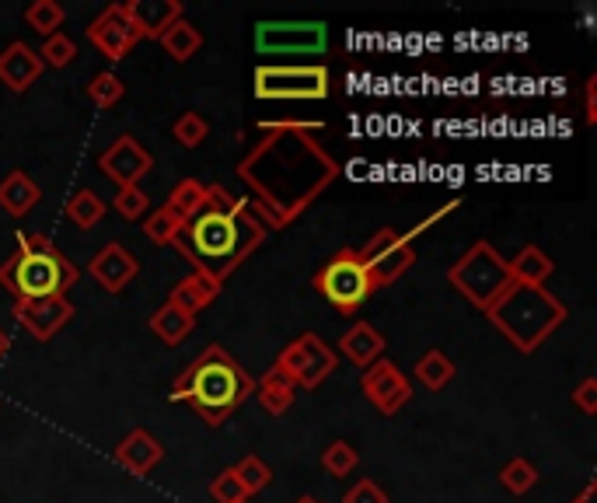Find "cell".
<instances>
[{"label": "cell", "instance_id": "1", "mask_svg": "<svg viewBox=\"0 0 597 503\" xmlns=\"http://www.w3.org/2000/svg\"><path fill=\"white\" fill-rule=\"evenodd\" d=\"M266 133L238 161V179L248 185V210L266 231H284L339 179V161L311 133L322 122H259Z\"/></svg>", "mask_w": 597, "mask_h": 503}, {"label": "cell", "instance_id": "2", "mask_svg": "<svg viewBox=\"0 0 597 503\" xmlns=\"http://www.w3.org/2000/svg\"><path fill=\"white\" fill-rule=\"evenodd\" d=\"M263 242L266 227L252 217L248 203L238 200L231 210H203L200 217L189 221L175 248L196 266V272L224 283L234 269L252 259V252H259Z\"/></svg>", "mask_w": 597, "mask_h": 503}, {"label": "cell", "instance_id": "3", "mask_svg": "<svg viewBox=\"0 0 597 503\" xmlns=\"http://www.w3.org/2000/svg\"><path fill=\"white\" fill-rule=\"evenodd\" d=\"M252 392L255 382L248 377V371L221 343H213L175 377L172 403H189L210 430H217L227 424L234 409L245 406Z\"/></svg>", "mask_w": 597, "mask_h": 503}, {"label": "cell", "instance_id": "4", "mask_svg": "<svg viewBox=\"0 0 597 503\" xmlns=\"http://www.w3.org/2000/svg\"><path fill=\"white\" fill-rule=\"evenodd\" d=\"M486 319L518 353H535L566 319L569 308L545 287H510Z\"/></svg>", "mask_w": 597, "mask_h": 503}, {"label": "cell", "instance_id": "5", "mask_svg": "<svg viewBox=\"0 0 597 503\" xmlns=\"http://www.w3.org/2000/svg\"><path fill=\"white\" fill-rule=\"evenodd\" d=\"M461 206V196L447 200L444 206H437L430 217L419 221L416 227L409 231H395V227H381L377 235H371V242L364 248H356V259L364 266L367 280H371V290H385L392 287L395 280H402L405 272L413 269L416 263V252H413V242L423 235V231H430L437 221H444L447 214H455Z\"/></svg>", "mask_w": 597, "mask_h": 503}, {"label": "cell", "instance_id": "6", "mask_svg": "<svg viewBox=\"0 0 597 503\" xmlns=\"http://www.w3.org/2000/svg\"><path fill=\"white\" fill-rule=\"evenodd\" d=\"M447 283H451L461 298L472 308H479L482 314L493 308L510 287H514L507 259L500 256L493 242H476L472 248H468L465 256L447 269Z\"/></svg>", "mask_w": 597, "mask_h": 503}, {"label": "cell", "instance_id": "7", "mask_svg": "<svg viewBox=\"0 0 597 503\" xmlns=\"http://www.w3.org/2000/svg\"><path fill=\"white\" fill-rule=\"evenodd\" d=\"M81 280L77 266L53 252V256H21L11 252L8 263H0V287L18 298H50V293H67Z\"/></svg>", "mask_w": 597, "mask_h": 503}, {"label": "cell", "instance_id": "8", "mask_svg": "<svg viewBox=\"0 0 597 503\" xmlns=\"http://www.w3.org/2000/svg\"><path fill=\"white\" fill-rule=\"evenodd\" d=\"M255 98L263 101H322L329 98L332 84H329V71L322 63H305V67H276V63H266V67L255 71Z\"/></svg>", "mask_w": 597, "mask_h": 503}, {"label": "cell", "instance_id": "9", "mask_svg": "<svg viewBox=\"0 0 597 503\" xmlns=\"http://www.w3.org/2000/svg\"><path fill=\"white\" fill-rule=\"evenodd\" d=\"M315 287L322 290V298L339 311V314H353L356 308H364L371 298V280L364 266L356 259V248H343L326 263V269L315 277Z\"/></svg>", "mask_w": 597, "mask_h": 503}, {"label": "cell", "instance_id": "10", "mask_svg": "<svg viewBox=\"0 0 597 503\" xmlns=\"http://www.w3.org/2000/svg\"><path fill=\"white\" fill-rule=\"evenodd\" d=\"M255 50L266 56H322L329 50L326 21H259Z\"/></svg>", "mask_w": 597, "mask_h": 503}, {"label": "cell", "instance_id": "11", "mask_svg": "<svg viewBox=\"0 0 597 503\" xmlns=\"http://www.w3.org/2000/svg\"><path fill=\"white\" fill-rule=\"evenodd\" d=\"M273 367L284 371L297 388L315 392L339 367V356L326 340H318L315 332H305V335H297L290 346L280 350Z\"/></svg>", "mask_w": 597, "mask_h": 503}, {"label": "cell", "instance_id": "12", "mask_svg": "<svg viewBox=\"0 0 597 503\" xmlns=\"http://www.w3.org/2000/svg\"><path fill=\"white\" fill-rule=\"evenodd\" d=\"M360 388H364V398L381 416L402 413V406H409L413 398V382L392 361H385V356L360 374Z\"/></svg>", "mask_w": 597, "mask_h": 503}, {"label": "cell", "instance_id": "13", "mask_svg": "<svg viewBox=\"0 0 597 503\" xmlns=\"http://www.w3.org/2000/svg\"><path fill=\"white\" fill-rule=\"evenodd\" d=\"M14 319L25 325L35 343H50L53 335L74 319V304L67 293H50V298H18Z\"/></svg>", "mask_w": 597, "mask_h": 503}, {"label": "cell", "instance_id": "14", "mask_svg": "<svg viewBox=\"0 0 597 503\" xmlns=\"http://www.w3.org/2000/svg\"><path fill=\"white\" fill-rule=\"evenodd\" d=\"M98 168L105 179L116 182V189H122V185H140V179L154 168V158L151 151H143L137 137L122 133L98 154Z\"/></svg>", "mask_w": 597, "mask_h": 503}, {"label": "cell", "instance_id": "15", "mask_svg": "<svg viewBox=\"0 0 597 503\" xmlns=\"http://www.w3.org/2000/svg\"><path fill=\"white\" fill-rule=\"evenodd\" d=\"M84 35H88L92 46L109 60V63H119L122 56H130V50L140 42V35L134 32L130 18H126L122 4H109L105 8L88 29H84Z\"/></svg>", "mask_w": 597, "mask_h": 503}, {"label": "cell", "instance_id": "16", "mask_svg": "<svg viewBox=\"0 0 597 503\" xmlns=\"http://www.w3.org/2000/svg\"><path fill=\"white\" fill-rule=\"evenodd\" d=\"M88 272L92 277L109 290V293H122L126 287H130L137 280V272H140V263L130 248H126L122 242H109V245H102L92 263H88Z\"/></svg>", "mask_w": 597, "mask_h": 503}, {"label": "cell", "instance_id": "17", "mask_svg": "<svg viewBox=\"0 0 597 503\" xmlns=\"http://www.w3.org/2000/svg\"><path fill=\"white\" fill-rule=\"evenodd\" d=\"M116 461H119V465L130 472V475L143 479V475H151V472L161 465V461H164V445H161V440H158L151 430L137 427V430H130V434L119 440Z\"/></svg>", "mask_w": 597, "mask_h": 503}, {"label": "cell", "instance_id": "18", "mask_svg": "<svg viewBox=\"0 0 597 503\" xmlns=\"http://www.w3.org/2000/svg\"><path fill=\"white\" fill-rule=\"evenodd\" d=\"M122 11L140 39H161L182 18L179 0H130V4H122Z\"/></svg>", "mask_w": 597, "mask_h": 503}, {"label": "cell", "instance_id": "19", "mask_svg": "<svg viewBox=\"0 0 597 503\" xmlns=\"http://www.w3.org/2000/svg\"><path fill=\"white\" fill-rule=\"evenodd\" d=\"M42 60L29 46V42H11V46L0 53V84L14 95H25L32 84L42 77Z\"/></svg>", "mask_w": 597, "mask_h": 503}, {"label": "cell", "instance_id": "20", "mask_svg": "<svg viewBox=\"0 0 597 503\" xmlns=\"http://www.w3.org/2000/svg\"><path fill=\"white\" fill-rule=\"evenodd\" d=\"M385 346H388V340L371 322H353L343 340H339V353H343L347 361L360 371L377 364L381 356H385Z\"/></svg>", "mask_w": 597, "mask_h": 503}, {"label": "cell", "instance_id": "21", "mask_svg": "<svg viewBox=\"0 0 597 503\" xmlns=\"http://www.w3.org/2000/svg\"><path fill=\"white\" fill-rule=\"evenodd\" d=\"M221 290H224V283L206 277V272H193V277H185V280H179L172 287V293H168V304H175L179 311L193 314V319H196L203 308H210L213 301L221 298Z\"/></svg>", "mask_w": 597, "mask_h": 503}, {"label": "cell", "instance_id": "22", "mask_svg": "<svg viewBox=\"0 0 597 503\" xmlns=\"http://www.w3.org/2000/svg\"><path fill=\"white\" fill-rule=\"evenodd\" d=\"M507 269L518 287H545V280L556 272V263L539 245H524L514 256V263H507Z\"/></svg>", "mask_w": 597, "mask_h": 503}, {"label": "cell", "instance_id": "23", "mask_svg": "<svg viewBox=\"0 0 597 503\" xmlns=\"http://www.w3.org/2000/svg\"><path fill=\"white\" fill-rule=\"evenodd\" d=\"M39 200H42V189L25 172H21V168H14V172L0 182V210H4V214L14 217V221L25 217Z\"/></svg>", "mask_w": 597, "mask_h": 503}, {"label": "cell", "instance_id": "24", "mask_svg": "<svg viewBox=\"0 0 597 503\" xmlns=\"http://www.w3.org/2000/svg\"><path fill=\"white\" fill-rule=\"evenodd\" d=\"M255 398H259V406L269 413V416H284L290 406H294V398H297V385L290 382V377L284 371H276L269 367L263 374V382H255Z\"/></svg>", "mask_w": 597, "mask_h": 503}, {"label": "cell", "instance_id": "25", "mask_svg": "<svg viewBox=\"0 0 597 503\" xmlns=\"http://www.w3.org/2000/svg\"><path fill=\"white\" fill-rule=\"evenodd\" d=\"M164 210L172 214L182 227L193 221V217H200L203 210H206V185L203 182H196V179H182L172 193H168V200H164Z\"/></svg>", "mask_w": 597, "mask_h": 503}, {"label": "cell", "instance_id": "26", "mask_svg": "<svg viewBox=\"0 0 597 503\" xmlns=\"http://www.w3.org/2000/svg\"><path fill=\"white\" fill-rule=\"evenodd\" d=\"M193 329H196V319H193V314L179 311L175 304H168V301L151 314V332L158 335V340H161L164 346H179V343H185L189 335H193Z\"/></svg>", "mask_w": 597, "mask_h": 503}, {"label": "cell", "instance_id": "27", "mask_svg": "<svg viewBox=\"0 0 597 503\" xmlns=\"http://www.w3.org/2000/svg\"><path fill=\"white\" fill-rule=\"evenodd\" d=\"M413 377L426 392H440V388L451 385L455 364H451V356H447L444 350H426L416 361V367H413Z\"/></svg>", "mask_w": 597, "mask_h": 503}, {"label": "cell", "instance_id": "28", "mask_svg": "<svg viewBox=\"0 0 597 503\" xmlns=\"http://www.w3.org/2000/svg\"><path fill=\"white\" fill-rule=\"evenodd\" d=\"M161 46H164V53L172 56V60H179V63H185V60H193L196 53H200V46H203V35H200V29L193 25V21H185V18H179L172 29H168L161 39Z\"/></svg>", "mask_w": 597, "mask_h": 503}, {"label": "cell", "instance_id": "29", "mask_svg": "<svg viewBox=\"0 0 597 503\" xmlns=\"http://www.w3.org/2000/svg\"><path fill=\"white\" fill-rule=\"evenodd\" d=\"M105 210H109V206H105V200L95 193V189H77V193L71 196V203H67V217L81 231H92V227L102 224Z\"/></svg>", "mask_w": 597, "mask_h": 503}, {"label": "cell", "instance_id": "30", "mask_svg": "<svg viewBox=\"0 0 597 503\" xmlns=\"http://www.w3.org/2000/svg\"><path fill=\"white\" fill-rule=\"evenodd\" d=\"M500 486L507 493H514V496H524L539 486V469L531 465L527 458H514V461H507V465L500 469Z\"/></svg>", "mask_w": 597, "mask_h": 503}, {"label": "cell", "instance_id": "31", "mask_svg": "<svg viewBox=\"0 0 597 503\" xmlns=\"http://www.w3.org/2000/svg\"><path fill=\"white\" fill-rule=\"evenodd\" d=\"M143 235H147V242H154V245H175L179 242V235H182V224L168 214L164 206H158V210H151V214L143 217Z\"/></svg>", "mask_w": 597, "mask_h": 503}, {"label": "cell", "instance_id": "32", "mask_svg": "<svg viewBox=\"0 0 597 503\" xmlns=\"http://www.w3.org/2000/svg\"><path fill=\"white\" fill-rule=\"evenodd\" d=\"M84 95H88V98L98 105V109H113V105L126 95V84H122L119 74L102 71V74H95V77L88 81V88H84Z\"/></svg>", "mask_w": 597, "mask_h": 503}, {"label": "cell", "instance_id": "33", "mask_svg": "<svg viewBox=\"0 0 597 503\" xmlns=\"http://www.w3.org/2000/svg\"><path fill=\"white\" fill-rule=\"evenodd\" d=\"M234 475H238L242 490L252 496V493H263L269 482H273V469L266 465V461L259 454H245L238 465H234Z\"/></svg>", "mask_w": 597, "mask_h": 503}, {"label": "cell", "instance_id": "34", "mask_svg": "<svg viewBox=\"0 0 597 503\" xmlns=\"http://www.w3.org/2000/svg\"><path fill=\"white\" fill-rule=\"evenodd\" d=\"M63 8L56 4V0H35V4L25 8V21H29V29L39 32V35H56V29L63 25Z\"/></svg>", "mask_w": 597, "mask_h": 503}, {"label": "cell", "instance_id": "35", "mask_svg": "<svg viewBox=\"0 0 597 503\" xmlns=\"http://www.w3.org/2000/svg\"><path fill=\"white\" fill-rule=\"evenodd\" d=\"M360 465V454L350 440H332V445L322 451V469L332 475V479H347L353 469Z\"/></svg>", "mask_w": 597, "mask_h": 503}, {"label": "cell", "instance_id": "36", "mask_svg": "<svg viewBox=\"0 0 597 503\" xmlns=\"http://www.w3.org/2000/svg\"><path fill=\"white\" fill-rule=\"evenodd\" d=\"M113 210L122 221H143L147 210H151V196H147L140 185H122L113 196Z\"/></svg>", "mask_w": 597, "mask_h": 503}, {"label": "cell", "instance_id": "37", "mask_svg": "<svg viewBox=\"0 0 597 503\" xmlns=\"http://www.w3.org/2000/svg\"><path fill=\"white\" fill-rule=\"evenodd\" d=\"M39 60H42V67H56V71L71 67V63L77 60V42L71 35L56 32V35H50L46 42H42Z\"/></svg>", "mask_w": 597, "mask_h": 503}, {"label": "cell", "instance_id": "38", "mask_svg": "<svg viewBox=\"0 0 597 503\" xmlns=\"http://www.w3.org/2000/svg\"><path fill=\"white\" fill-rule=\"evenodd\" d=\"M172 137L185 147V151H193V147H200L210 137V122L200 113H182L172 126Z\"/></svg>", "mask_w": 597, "mask_h": 503}, {"label": "cell", "instance_id": "39", "mask_svg": "<svg viewBox=\"0 0 597 503\" xmlns=\"http://www.w3.org/2000/svg\"><path fill=\"white\" fill-rule=\"evenodd\" d=\"M210 496L217 503H245L248 500V493L242 490V482H238V475H234V469H224L217 479L210 482Z\"/></svg>", "mask_w": 597, "mask_h": 503}, {"label": "cell", "instance_id": "40", "mask_svg": "<svg viewBox=\"0 0 597 503\" xmlns=\"http://www.w3.org/2000/svg\"><path fill=\"white\" fill-rule=\"evenodd\" d=\"M14 252H21V256H53L60 248L50 235H42V231H21Z\"/></svg>", "mask_w": 597, "mask_h": 503}, {"label": "cell", "instance_id": "41", "mask_svg": "<svg viewBox=\"0 0 597 503\" xmlns=\"http://www.w3.org/2000/svg\"><path fill=\"white\" fill-rule=\"evenodd\" d=\"M343 503H392V500H388V493L381 490L374 479H360V482H353V486L347 490Z\"/></svg>", "mask_w": 597, "mask_h": 503}, {"label": "cell", "instance_id": "42", "mask_svg": "<svg viewBox=\"0 0 597 503\" xmlns=\"http://www.w3.org/2000/svg\"><path fill=\"white\" fill-rule=\"evenodd\" d=\"M569 398L584 416H597V377H584V382L573 388Z\"/></svg>", "mask_w": 597, "mask_h": 503}, {"label": "cell", "instance_id": "43", "mask_svg": "<svg viewBox=\"0 0 597 503\" xmlns=\"http://www.w3.org/2000/svg\"><path fill=\"white\" fill-rule=\"evenodd\" d=\"M587 122H597V77L587 81Z\"/></svg>", "mask_w": 597, "mask_h": 503}, {"label": "cell", "instance_id": "44", "mask_svg": "<svg viewBox=\"0 0 597 503\" xmlns=\"http://www.w3.org/2000/svg\"><path fill=\"white\" fill-rule=\"evenodd\" d=\"M594 500V482H587V486H584V493L577 496V500H573V503H590Z\"/></svg>", "mask_w": 597, "mask_h": 503}, {"label": "cell", "instance_id": "45", "mask_svg": "<svg viewBox=\"0 0 597 503\" xmlns=\"http://www.w3.org/2000/svg\"><path fill=\"white\" fill-rule=\"evenodd\" d=\"M11 350V335L4 332V329H0V356H4Z\"/></svg>", "mask_w": 597, "mask_h": 503}, {"label": "cell", "instance_id": "46", "mask_svg": "<svg viewBox=\"0 0 597 503\" xmlns=\"http://www.w3.org/2000/svg\"><path fill=\"white\" fill-rule=\"evenodd\" d=\"M297 503H318L315 496H301V500H297Z\"/></svg>", "mask_w": 597, "mask_h": 503}, {"label": "cell", "instance_id": "47", "mask_svg": "<svg viewBox=\"0 0 597 503\" xmlns=\"http://www.w3.org/2000/svg\"><path fill=\"white\" fill-rule=\"evenodd\" d=\"M318 503H322V500H318Z\"/></svg>", "mask_w": 597, "mask_h": 503}, {"label": "cell", "instance_id": "48", "mask_svg": "<svg viewBox=\"0 0 597 503\" xmlns=\"http://www.w3.org/2000/svg\"><path fill=\"white\" fill-rule=\"evenodd\" d=\"M245 503H248V500H245Z\"/></svg>", "mask_w": 597, "mask_h": 503}]
</instances>
